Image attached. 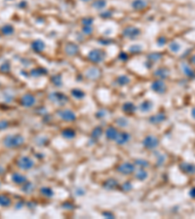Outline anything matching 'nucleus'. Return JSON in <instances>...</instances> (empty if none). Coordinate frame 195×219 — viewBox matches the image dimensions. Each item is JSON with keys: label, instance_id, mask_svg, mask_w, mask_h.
I'll use <instances>...</instances> for the list:
<instances>
[{"label": "nucleus", "instance_id": "obj_1", "mask_svg": "<svg viewBox=\"0 0 195 219\" xmlns=\"http://www.w3.org/2000/svg\"><path fill=\"white\" fill-rule=\"evenodd\" d=\"M104 58V53L101 50H93L89 53V60L93 62H101Z\"/></svg>", "mask_w": 195, "mask_h": 219}, {"label": "nucleus", "instance_id": "obj_2", "mask_svg": "<svg viewBox=\"0 0 195 219\" xmlns=\"http://www.w3.org/2000/svg\"><path fill=\"white\" fill-rule=\"evenodd\" d=\"M34 103H35V98H34L33 95H25L23 96V98H22V104L23 105L30 107V106H31V105H33Z\"/></svg>", "mask_w": 195, "mask_h": 219}, {"label": "nucleus", "instance_id": "obj_3", "mask_svg": "<svg viewBox=\"0 0 195 219\" xmlns=\"http://www.w3.org/2000/svg\"><path fill=\"white\" fill-rule=\"evenodd\" d=\"M153 91H155L157 93H164L166 91V85L163 83L162 81H155L154 83L152 84V86H151Z\"/></svg>", "mask_w": 195, "mask_h": 219}, {"label": "nucleus", "instance_id": "obj_4", "mask_svg": "<svg viewBox=\"0 0 195 219\" xmlns=\"http://www.w3.org/2000/svg\"><path fill=\"white\" fill-rule=\"evenodd\" d=\"M139 34V30L136 27H129L124 30V35L129 38H134V37L138 36Z\"/></svg>", "mask_w": 195, "mask_h": 219}, {"label": "nucleus", "instance_id": "obj_5", "mask_svg": "<svg viewBox=\"0 0 195 219\" xmlns=\"http://www.w3.org/2000/svg\"><path fill=\"white\" fill-rule=\"evenodd\" d=\"M144 144L146 146L147 148L150 149V148H154V147H155V146L158 144V141H157V139L155 138V137L148 136V137H146V138H145Z\"/></svg>", "mask_w": 195, "mask_h": 219}, {"label": "nucleus", "instance_id": "obj_6", "mask_svg": "<svg viewBox=\"0 0 195 219\" xmlns=\"http://www.w3.org/2000/svg\"><path fill=\"white\" fill-rule=\"evenodd\" d=\"M180 168L184 172H187V173H194L195 172V165H193V164L183 163L180 165Z\"/></svg>", "mask_w": 195, "mask_h": 219}, {"label": "nucleus", "instance_id": "obj_7", "mask_svg": "<svg viewBox=\"0 0 195 219\" xmlns=\"http://www.w3.org/2000/svg\"><path fill=\"white\" fill-rule=\"evenodd\" d=\"M20 166H22L23 168H30L33 166L32 161L28 158H23V159L20 161Z\"/></svg>", "mask_w": 195, "mask_h": 219}, {"label": "nucleus", "instance_id": "obj_8", "mask_svg": "<svg viewBox=\"0 0 195 219\" xmlns=\"http://www.w3.org/2000/svg\"><path fill=\"white\" fill-rule=\"evenodd\" d=\"M146 5L147 3L145 0H135L133 2V7L137 9V10H141V9L146 7Z\"/></svg>", "mask_w": 195, "mask_h": 219}, {"label": "nucleus", "instance_id": "obj_9", "mask_svg": "<svg viewBox=\"0 0 195 219\" xmlns=\"http://www.w3.org/2000/svg\"><path fill=\"white\" fill-rule=\"evenodd\" d=\"M32 48L33 50H35L36 52H41L45 48V44L43 43L41 40H36V41H34L32 44Z\"/></svg>", "mask_w": 195, "mask_h": 219}, {"label": "nucleus", "instance_id": "obj_10", "mask_svg": "<svg viewBox=\"0 0 195 219\" xmlns=\"http://www.w3.org/2000/svg\"><path fill=\"white\" fill-rule=\"evenodd\" d=\"M65 51L69 55H73L74 54H76V53L78 52V48H77L76 45H74V44H68L65 48Z\"/></svg>", "mask_w": 195, "mask_h": 219}, {"label": "nucleus", "instance_id": "obj_11", "mask_svg": "<svg viewBox=\"0 0 195 219\" xmlns=\"http://www.w3.org/2000/svg\"><path fill=\"white\" fill-rule=\"evenodd\" d=\"M120 172H123V173H130V172H132L133 171V169H134V168H133V166L132 165H130V164H124V165H122L121 166H120Z\"/></svg>", "mask_w": 195, "mask_h": 219}, {"label": "nucleus", "instance_id": "obj_12", "mask_svg": "<svg viewBox=\"0 0 195 219\" xmlns=\"http://www.w3.org/2000/svg\"><path fill=\"white\" fill-rule=\"evenodd\" d=\"M11 140H6V141H10L11 143L10 144H8L7 146H9V147H14V146H17L19 144H21L23 142L22 138H20V137H10Z\"/></svg>", "mask_w": 195, "mask_h": 219}, {"label": "nucleus", "instance_id": "obj_13", "mask_svg": "<svg viewBox=\"0 0 195 219\" xmlns=\"http://www.w3.org/2000/svg\"><path fill=\"white\" fill-rule=\"evenodd\" d=\"M62 117H63V119L68 120V121L73 120L75 118L74 114L72 113L71 111H69V110H65V111H63V112H62Z\"/></svg>", "mask_w": 195, "mask_h": 219}, {"label": "nucleus", "instance_id": "obj_14", "mask_svg": "<svg viewBox=\"0 0 195 219\" xmlns=\"http://www.w3.org/2000/svg\"><path fill=\"white\" fill-rule=\"evenodd\" d=\"M169 75V70L168 69H158L156 72V76L161 79H165Z\"/></svg>", "mask_w": 195, "mask_h": 219}, {"label": "nucleus", "instance_id": "obj_15", "mask_svg": "<svg viewBox=\"0 0 195 219\" xmlns=\"http://www.w3.org/2000/svg\"><path fill=\"white\" fill-rule=\"evenodd\" d=\"M93 6H94V8L96 9H103L106 6V0H96Z\"/></svg>", "mask_w": 195, "mask_h": 219}, {"label": "nucleus", "instance_id": "obj_16", "mask_svg": "<svg viewBox=\"0 0 195 219\" xmlns=\"http://www.w3.org/2000/svg\"><path fill=\"white\" fill-rule=\"evenodd\" d=\"M152 107V103L149 100H145L141 103V111H149Z\"/></svg>", "mask_w": 195, "mask_h": 219}, {"label": "nucleus", "instance_id": "obj_17", "mask_svg": "<svg viewBox=\"0 0 195 219\" xmlns=\"http://www.w3.org/2000/svg\"><path fill=\"white\" fill-rule=\"evenodd\" d=\"M106 135H107V137H108V138L113 139V138H115L116 135H117V133H116V131L113 128H110L106 131Z\"/></svg>", "mask_w": 195, "mask_h": 219}, {"label": "nucleus", "instance_id": "obj_18", "mask_svg": "<svg viewBox=\"0 0 195 219\" xmlns=\"http://www.w3.org/2000/svg\"><path fill=\"white\" fill-rule=\"evenodd\" d=\"M13 30H14V28L9 25H5V26L2 27V32H3L4 34H6V35H9L11 33H13Z\"/></svg>", "mask_w": 195, "mask_h": 219}, {"label": "nucleus", "instance_id": "obj_19", "mask_svg": "<svg viewBox=\"0 0 195 219\" xmlns=\"http://www.w3.org/2000/svg\"><path fill=\"white\" fill-rule=\"evenodd\" d=\"M169 48H170V50H171L172 52H174V53H177V52L180 51V46L177 43H176V42H173V43H171V44H170V46H169Z\"/></svg>", "mask_w": 195, "mask_h": 219}, {"label": "nucleus", "instance_id": "obj_20", "mask_svg": "<svg viewBox=\"0 0 195 219\" xmlns=\"http://www.w3.org/2000/svg\"><path fill=\"white\" fill-rule=\"evenodd\" d=\"M124 111H126V112H133L134 110H135V106H134L133 103H131V102H128L124 105Z\"/></svg>", "mask_w": 195, "mask_h": 219}, {"label": "nucleus", "instance_id": "obj_21", "mask_svg": "<svg viewBox=\"0 0 195 219\" xmlns=\"http://www.w3.org/2000/svg\"><path fill=\"white\" fill-rule=\"evenodd\" d=\"M182 69H183V72H184L187 76H194V73H193V71H192V69L189 68L186 64H182Z\"/></svg>", "mask_w": 195, "mask_h": 219}, {"label": "nucleus", "instance_id": "obj_22", "mask_svg": "<svg viewBox=\"0 0 195 219\" xmlns=\"http://www.w3.org/2000/svg\"><path fill=\"white\" fill-rule=\"evenodd\" d=\"M10 204V200L6 196H3V195L0 196V204H2V206H7V204Z\"/></svg>", "mask_w": 195, "mask_h": 219}, {"label": "nucleus", "instance_id": "obj_23", "mask_svg": "<svg viewBox=\"0 0 195 219\" xmlns=\"http://www.w3.org/2000/svg\"><path fill=\"white\" fill-rule=\"evenodd\" d=\"M117 82L120 85H125V84L129 83V78L126 77V76H121V77H119L117 79Z\"/></svg>", "mask_w": 195, "mask_h": 219}, {"label": "nucleus", "instance_id": "obj_24", "mask_svg": "<svg viewBox=\"0 0 195 219\" xmlns=\"http://www.w3.org/2000/svg\"><path fill=\"white\" fill-rule=\"evenodd\" d=\"M118 139H122V140H120V141H119V143H121V144H123V143H125V142H127V141H128V139H129V135H128L127 133H121V134H120V137H119Z\"/></svg>", "mask_w": 195, "mask_h": 219}, {"label": "nucleus", "instance_id": "obj_25", "mask_svg": "<svg viewBox=\"0 0 195 219\" xmlns=\"http://www.w3.org/2000/svg\"><path fill=\"white\" fill-rule=\"evenodd\" d=\"M72 95H73V96H75V98H80L84 95V93L83 92H81L79 90H74V91H72Z\"/></svg>", "mask_w": 195, "mask_h": 219}, {"label": "nucleus", "instance_id": "obj_26", "mask_svg": "<svg viewBox=\"0 0 195 219\" xmlns=\"http://www.w3.org/2000/svg\"><path fill=\"white\" fill-rule=\"evenodd\" d=\"M92 22H93L92 19H84L83 20V23H84V25H88V26L91 25Z\"/></svg>", "mask_w": 195, "mask_h": 219}, {"label": "nucleus", "instance_id": "obj_27", "mask_svg": "<svg viewBox=\"0 0 195 219\" xmlns=\"http://www.w3.org/2000/svg\"><path fill=\"white\" fill-rule=\"evenodd\" d=\"M189 194H190V196H191L192 198H195V187L191 189V191H190V193H189Z\"/></svg>", "mask_w": 195, "mask_h": 219}, {"label": "nucleus", "instance_id": "obj_28", "mask_svg": "<svg viewBox=\"0 0 195 219\" xmlns=\"http://www.w3.org/2000/svg\"><path fill=\"white\" fill-rule=\"evenodd\" d=\"M191 60V62H192V63L195 64V55H193V57L191 58V60Z\"/></svg>", "mask_w": 195, "mask_h": 219}, {"label": "nucleus", "instance_id": "obj_29", "mask_svg": "<svg viewBox=\"0 0 195 219\" xmlns=\"http://www.w3.org/2000/svg\"><path fill=\"white\" fill-rule=\"evenodd\" d=\"M192 116H193L194 118H195V108H194L193 110H192Z\"/></svg>", "mask_w": 195, "mask_h": 219}, {"label": "nucleus", "instance_id": "obj_30", "mask_svg": "<svg viewBox=\"0 0 195 219\" xmlns=\"http://www.w3.org/2000/svg\"><path fill=\"white\" fill-rule=\"evenodd\" d=\"M82 1H84V2H87V1H90V0H82Z\"/></svg>", "mask_w": 195, "mask_h": 219}]
</instances>
